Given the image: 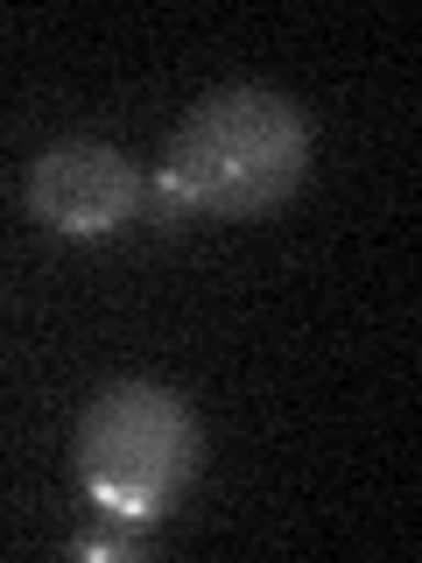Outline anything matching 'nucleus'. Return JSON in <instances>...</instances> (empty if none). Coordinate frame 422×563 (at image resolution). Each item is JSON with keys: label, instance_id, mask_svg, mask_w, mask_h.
<instances>
[{"label": "nucleus", "instance_id": "obj_1", "mask_svg": "<svg viewBox=\"0 0 422 563\" xmlns=\"http://www.w3.org/2000/svg\"><path fill=\"white\" fill-rule=\"evenodd\" d=\"M310 176V120L275 85H225L204 92L169 134L155 190L176 211L204 219H260L289 205Z\"/></svg>", "mask_w": 422, "mask_h": 563}, {"label": "nucleus", "instance_id": "obj_2", "mask_svg": "<svg viewBox=\"0 0 422 563\" xmlns=\"http://www.w3.org/2000/svg\"><path fill=\"white\" fill-rule=\"evenodd\" d=\"M198 416L163 380H113L78 416V479L113 521H155L198 472Z\"/></svg>", "mask_w": 422, "mask_h": 563}, {"label": "nucleus", "instance_id": "obj_3", "mask_svg": "<svg viewBox=\"0 0 422 563\" xmlns=\"http://www.w3.org/2000/svg\"><path fill=\"white\" fill-rule=\"evenodd\" d=\"M148 205V184L106 141H57L29 169V211L64 240H106Z\"/></svg>", "mask_w": 422, "mask_h": 563}]
</instances>
